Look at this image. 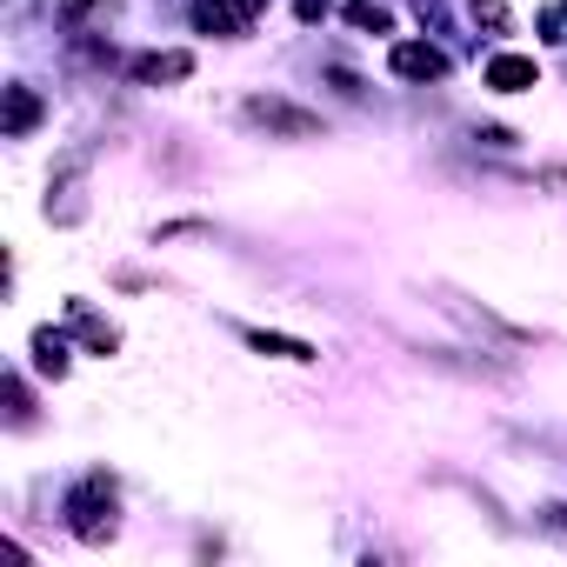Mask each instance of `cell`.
Listing matches in <instances>:
<instances>
[{
    "label": "cell",
    "mask_w": 567,
    "mask_h": 567,
    "mask_svg": "<svg viewBox=\"0 0 567 567\" xmlns=\"http://www.w3.org/2000/svg\"><path fill=\"white\" fill-rule=\"evenodd\" d=\"M68 328H74L94 354H114V348H121V328H114V321H101L87 301H68Z\"/></svg>",
    "instance_id": "11"
},
{
    "label": "cell",
    "mask_w": 567,
    "mask_h": 567,
    "mask_svg": "<svg viewBox=\"0 0 567 567\" xmlns=\"http://www.w3.org/2000/svg\"><path fill=\"white\" fill-rule=\"evenodd\" d=\"M81 214H87V161H61L54 181H48V220L74 227Z\"/></svg>",
    "instance_id": "5"
},
{
    "label": "cell",
    "mask_w": 567,
    "mask_h": 567,
    "mask_svg": "<svg viewBox=\"0 0 567 567\" xmlns=\"http://www.w3.org/2000/svg\"><path fill=\"white\" fill-rule=\"evenodd\" d=\"M28 348H34V368H41L48 381H61V374L74 368V354H68V334H54V328H34V341H28Z\"/></svg>",
    "instance_id": "12"
},
{
    "label": "cell",
    "mask_w": 567,
    "mask_h": 567,
    "mask_svg": "<svg viewBox=\"0 0 567 567\" xmlns=\"http://www.w3.org/2000/svg\"><path fill=\"white\" fill-rule=\"evenodd\" d=\"M540 34H547V41H567V14H560V8H540Z\"/></svg>",
    "instance_id": "16"
},
{
    "label": "cell",
    "mask_w": 567,
    "mask_h": 567,
    "mask_svg": "<svg viewBox=\"0 0 567 567\" xmlns=\"http://www.w3.org/2000/svg\"><path fill=\"white\" fill-rule=\"evenodd\" d=\"M295 14H301V21L315 28V21H328V0H295Z\"/></svg>",
    "instance_id": "18"
},
{
    "label": "cell",
    "mask_w": 567,
    "mask_h": 567,
    "mask_svg": "<svg viewBox=\"0 0 567 567\" xmlns=\"http://www.w3.org/2000/svg\"><path fill=\"white\" fill-rule=\"evenodd\" d=\"M540 520H547L554 534H567V501H547V507H540Z\"/></svg>",
    "instance_id": "17"
},
{
    "label": "cell",
    "mask_w": 567,
    "mask_h": 567,
    "mask_svg": "<svg viewBox=\"0 0 567 567\" xmlns=\"http://www.w3.org/2000/svg\"><path fill=\"white\" fill-rule=\"evenodd\" d=\"M240 341H247L254 354H267V361H295V368L321 361V348H308V341H295V334H267V328H247Z\"/></svg>",
    "instance_id": "10"
},
{
    "label": "cell",
    "mask_w": 567,
    "mask_h": 567,
    "mask_svg": "<svg viewBox=\"0 0 567 567\" xmlns=\"http://www.w3.org/2000/svg\"><path fill=\"white\" fill-rule=\"evenodd\" d=\"M194 34H220V41H240L260 28V0H194L187 8Z\"/></svg>",
    "instance_id": "3"
},
{
    "label": "cell",
    "mask_w": 567,
    "mask_h": 567,
    "mask_svg": "<svg viewBox=\"0 0 567 567\" xmlns=\"http://www.w3.org/2000/svg\"><path fill=\"white\" fill-rule=\"evenodd\" d=\"M341 21H348V28H361V34H394V14L381 8V0H348Z\"/></svg>",
    "instance_id": "13"
},
{
    "label": "cell",
    "mask_w": 567,
    "mask_h": 567,
    "mask_svg": "<svg viewBox=\"0 0 567 567\" xmlns=\"http://www.w3.org/2000/svg\"><path fill=\"white\" fill-rule=\"evenodd\" d=\"M240 114H247L254 127L280 134V141H315V134H321V114H308V107H295V101H280V94H254Z\"/></svg>",
    "instance_id": "2"
},
{
    "label": "cell",
    "mask_w": 567,
    "mask_h": 567,
    "mask_svg": "<svg viewBox=\"0 0 567 567\" xmlns=\"http://www.w3.org/2000/svg\"><path fill=\"white\" fill-rule=\"evenodd\" d=\"M41 114H48V107H41V94L14 81V87H8V107H0V134H8V141H28V134L41 127Z\"/></svg>",
    "instance_id": "9"
},
{
    "label": "cell",
    "mask_w": 567,
    "mask_h": 567,
    "mask_svg": "<svg viewBox=\"0 0 567 567\" xmlns=\"http://www.w3.org/2000/svg\"><path fill=\"white\" fill-rule=\"evenodd\" d=\"M127 74H134L141 87H174V81H187V74H194V54H181V48H167V54H161V48H154V54H134V61H127Z\"/></svg>",
    "instance_id": "7"
},
{
    "label": "cell",
    "mask_w": 567,
    "mask_h": 567,
    "mask_svg": "<svg viewBox=\"0 0 567 567\" xmlns=\"http://www.w3.org/2000/svg\"><path fill=\"white\" fill-rule=\"evenodd\" d=\"M467 8H474V21L487 28V34H507L514 21H507V0H467Z\"/></svg>",
    "instance_id": "15"
},
{
    "label": "cell",
    "mask_w": 567,
    "mask_h": 567,
    "mask_svg": "<svg viewBox=\"0 0 567 567\" xmlns=\"http://www.w3.org/2000/svg\"><path fill=\"white\" fill-rule=\"evenodd\" d=\"M560 14H567V0H560Z\"/></svg>",
    "instance_id": "19"
},
{
    "label": "cell",
    "mask_w": 567,
    "mask_h": 567,
    "mask_svg": "<svg viewBox=\"0 0 567 567\" xmlns=\"http://www.w3.org/2000/svg\"><path fill=\"white\" fill-rule=\"evenodd\" d=\"M441 295V308L461 321V328H474V334H487V341H501V348H527L534 334L527 328H514V321H501L494 308H481V301H467V295H454V288H434Z\"/></svg>",
    "instance_id": "4"
},
{
    "label": "cell",
    "mask_w": 567,
    "mask_h": 567,
    "mask_svg": "<svg viewBox=\"0 0 567 567\" xmlns=\"http://www.w3.org/2000/svg\"><path fill=\"white\" fill-rule=\"evenodd\" d=\"M388 68H394L401 81H447V54H441L434 41H394V48H388Z\"/></svg>",
    "instance_id": "6"
},
{
    "label": "cell",
    "mask_w": 567,
    "mask_h": 567,
    "mask_svg": "<svg viewBox=\"0 0 567 567\" xmlns=\"http://www.w3.org/2000/svg\"><path fill=\"white\" fill-rule=\"evenodd\" d=\"M61 514H68L74 540H87V547L114 540V527H121V487H114V474H107V467H87V474L68 487Z\"/></svg>",
    "instance_id": "1"
},
{
    "label": "cell",
    "mask_w": 567,
    "mask_h": 567,
    "mask_svg": "<svg viewBox=\"0 0 567 567\" xmlns=\"http://www.w3.org/2000/svg\"><path fill=\"white\" fill-rule=\"evenodd\" d=\"M481 81H487L494 94H527V87H540V61H534V54H494V61L481 68Z\"/></svg>",
    "instance_id": "8"
},
{
    "label": "cell",
    "mask_w": 567,
    "mask_h": 567,
    "mask_svg": "<svg viewBox=\"0 0 567 567\" xmlns=\"http://www.w3.org/2000/svg\"><path fill=\"white\" fill-rule=\"evenodd\" d=\"M8 421H14V427L34 421V401H28V381H21V374H8Z\"/></svg>",
    "instance_id": "14"
}]
</instances>
